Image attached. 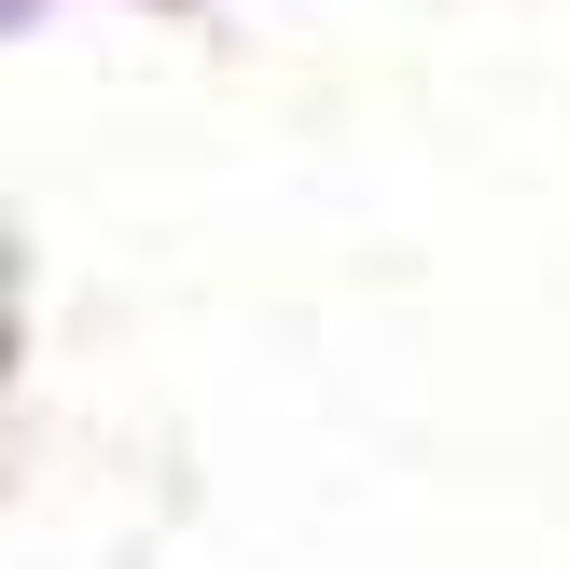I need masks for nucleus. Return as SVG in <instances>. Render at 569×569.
<instances>
[]
</instances>
